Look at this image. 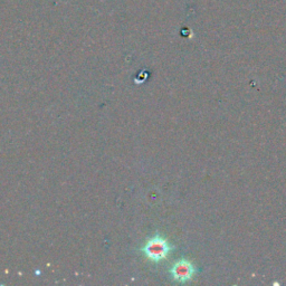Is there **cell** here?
<instances>
[{
	"mask_svg": "<svg viewBox=\"0 0 286 286\" xmlns=\"http://www.w3.org/2000/svg\"><path fill=\"white\" fill-rule=\"evenodd\" d=\"M171 274L174 278L179 282H186L192 278L194 274V268L187 260H179L171 269Z\"/></svg>",
	"mask_w": 286,
	"mask_h": 286,
	"instance_id": "obj_2",
	"label": "cell"
},
{
	"mask_svg": "<svg viewBox=\"0 0 286 286\" xmlns=\"http://www.w3.org/2000/svg\"><path fill=\"white\" fill-rule=\"evenodd\" d=\"M144 255L154 262H159L168 256L170 252L169 244L161 237H154L150 239L142 249Z\"/></svg>",
	"mask_w": 286,
	"mask_h": 286,
	"instance_id": "obj_1",
	"label": "cell"
}]
</instances>
